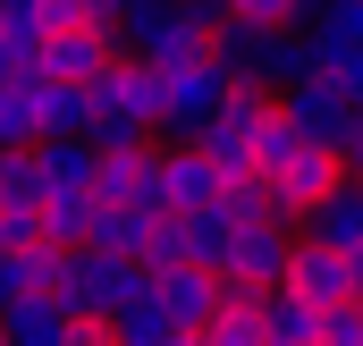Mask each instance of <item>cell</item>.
Wrapping results in <instances>:
<instances>
[{
    "instance_id": "1",
    "label": "cell",
    "mask_w": 363,
    "mask_h": 346,
    "mask_svg": "<svg viewBox=\"0 0 363 346\" xmlns=\"http://www.w3.org/2000/svg\"><path fill=\"white\" fill-rule=\"evenodd\" d=\"M110 26H118V51H135L144 68H178V60H203V51H211V17H194L186 0L127 9V17H110Z\"/></svg>"
},
{
    "instance_id": "2",
    "label": "cell",
    "mask_w": 363,
    "mask_h": 346,
    "mask_svg": "<svg viewBox=\"0 0 363 346\" xmlns=\"http://www.w3.org/2000/svg\"><path fill=\"white\" fill-rule=\"evenodd\" d=\"M0 338L9 346H101L110 321H101V313H68L51 287H26V296L0 304Z\"/></svg>"
},
{
    "instance_id": "3",
    "label": "cell",
    "mask_w": 363,
    "mask_h": 346,
    "mask_svg": "<svg viewBox=\"0 0 363 346\" xmlns=\"http://www.w3.org/2000/svg\"><path fill=\"white\" fill-rule=\"evenodd\" d=\"M220 93H228V68H220L211 51H203V60H178V68H161V127H152V135L194 144L203 118L220 110Z\"/></svg>"
},
{
    "instance_id": "4",
    "label": "cell",
    "mask_w": 363,
    "mask_h": 346,
    "mask_svg": "<svg viewBox=\"0 0 363 346\" xmlns=\"http://www.w3.org/2000/svg\"><path fill=\"white\" fill-rule=\"evenodd\" d=\"M338 177H347V169H338V152L304 135V144H296L279 169H262V186H271V211H279V220H287V228H304V211H313V203H321Z\"/></svg>"
},
{
    "instance_id": "5",
    "label": "cell",
    "mask_w": 363,
    "mask_h": 346,
    "mask_svg": "<svg viewBox=\"0 0 363 346\" xmlns=\"http://www.w3.org/2000/svg\"><path fill=\"white\" fill-rule=\"evenodd\" d=\"M271 101L287 110V118H296V135H313V144H330V152L355 135V118H363V110H355V101H347L338 85H330L321 68H304V77H296V85H279Z\"/></svg>"
},
{
    "instance_id": "6",
    "label": "cell",
    "mask_w": 363,
    "mask_h": 346,
    "mask_svg": "<svg viewBox=\"0 0 363 346\" xmlns=\"http://www.w3.org/2000/svg\"><path fill=\"white\" fill-rule=\"evenodd\" d=\"M101 60H118V26H110V17H85V26H60V34H43L26 77H60V85H85Z\"/></svg>"
},
{
    "instance_id": "7",
    "label": "cell",
    "mask_w": 363,
    "mask_h": 346,
    "mask_svg": "<svg viewBox=\"0 0 363 346\" xmlns=\"http://www.w3.org/2000/svg\"><path fill=\"white\" fill-rule=\"evenodd\" d=\"M287 245H296V228H287L279 211H254V220H237V237H228V254H220V279L271 287L279 270H287Z\"/></svg>"
},
{
    "instance_id": "8",
    "label": "cell",
    "mask_w": 363,
    "mask_h": 346,
    "mask_svg": "<svg viewBox=\"0 0 363 346\" xmlns=\"http://www.w3.org/2000/svg\"><path fill=\"white\" fill-rule=\"evenodd\" d=\"M152 161H161V144H152V135H127V144H93V194H101V203H152V211H161Z\"/></svg>"
},
{
    "instance_id": "9",
    "label": "cell",
    "mask_w": 363,
    "mask_h": 346,
    "mask_svg": "<svg viewBox=\"0 0 363 346\" xmlns=\"http://www.w3.org/2000/svg\"><path fill=\"white\" fill-rule=\"evenodd\" d=\"M144 279H152V296H161L178 338H194L211 321V304H220V270H203V262H169V270H144Z\"/></svg>"
},
{
    "instance_id": "10",
    "label": "cell",
    "mask_w": 363,
    "mask_h": 346,
    "mask_svg": "<svg viewBox=\"0 0 363 346\" xmlns=\"http://www.w3.org/2000/svg\"><path fill=\"white\" fill-rule=\"evenodd\" d=\"M296 237H321V245H338V254H363V177H338V186L304 211Z\"/></svg>"
},
{
    "instance_id": "11",
    "label": "cell",
    "mask_w": 363,
    "mask_h": 346,
    "mask_svg": "<svg viewBox=\"0 0 363 346\" xmlns=\"http://www.w3.org/2000/svg\"><path fill=\"white\" fill-rule=\"evenodd\" d=\"M110 338H118V346H178V330H169V313H161V296H152L144 270H135L127 296L110 304Z\"/></svg>"
},
{
    "instance_id": "12",
    "label": "cell",
    "mask_w": 363,
    "mask_h": 346,
    "mask_svg": "<svg viewBox=\"0 0 363 346\" xmlns=\"http://www.w3.org/2000/svg\"><path fill=\"white\" fill-rule=\"evenodd\" d=\"M93 186H43L34 194V237L43 245H85V228H93Z\"/></svg>"
},
{
    "instance_id": "13",
    "label": "cell",
    "mask_w": 363,
    "mask_h": 346,
    "mask_svg": "<svg viewBox=\"0 0 363 346\" xmlns=\"http://www.w3.org/2000/svg\"><path fill=\"white\" fill-rule=\"evenodd\" d=\"M152 203H93V228H85V245H101V254H127V262H144V245H152Z\"/></svg>"
},
{
    "instance_id": "14",
    "label": "cell",
    "mask_w": 363,
    "mask_h": 346,
    "mask_svg": "<svg viewBox=\"0 0 363 346\" xmlns=\"http://www.w3.org/2000/svg\"><path fill=\"white\" fill-rule=\"evenodd\" d=\"M304 51H313V68L363 51V0H321V9L304 17Z\"/></svg>"
},
{
    "instance_id": "15",
    "label": "cell",
    "mask_w": 363,
    "mask_h": 346,
    "mask_svg": "<svg viewBox=\"0 0 363 346\" xmlns=\"http://www.w3.org/2000/svg\"><path fill=\"white\" fill-rule=\"evenodd\" d=\"M313 330H321V304H304L296 287H262V346H313Z\"/></svg>"
},
{
    "instance_id": "16",
    "label": "cell",
    "mask_w": 363,
    "mask_h": 346,
    "mask_svg": "<svg viewBox=\"0 0 363 346\" xmlns=\"http://www.w3.org/2000/svg\"><path fill=\"white\" fill-rule=\"evenodd\" d=\"M304 68H313V51H304V26H271V34H262V60H254V85H296V77H304Z\"/></svg>"
},
{
    "instance_id": "17",
    "label": "cell",
    "mask_w": 363,
    "mask_h": 346,
    "mask_svg": "<svg viewBox=\"0 0 363 346\" xmlns=\"http://www.w3.org/2000/svg\"><path fill=\"white\" fill-rule=\"evenodd\" d=\"M34 118H43V135H85V85L34 77Z\"/></svg>"
},
{
    "instance_id": "18",
    "label": "cell",
    "mask_w": 363,
    "mask_h": 346,
    "mask_svg": "<svg viewBox=\"0 0 363 346\" xmlns=\"http://www.w3.org/2000/svg\"><path fill=\"white\" fill-rule=\"evenodd\" d=\"M43 118H34V77H0V144H34Z\"/></svg>"
},
{
    "instance_id": "19",
    "label": "cell",
    "mask_w": 363,
    "mask_h": 346,
    "mask_svg": "<svg viewBox=\"0 0 363 346\" xmlns=\"http://www.w3.org/2000/svg\"><path fill=\"white\" fill-rule=\"evenodd\" d=\"M34 43H43L34 26H17V17H0V77H26V68H34Z\"/></svg>"
},
{
    "instance_id": "20",
    "label": "cell",
    "mask_w": 363,
    "mask_h": 346,
    "mask_svg": "<svg viewBox=\"0 0 363 346\" xmlns=\"http://www.w3.org/2000/svg\"><path fill=\"white\" fill-rule=\"evenodd\" d=\"M220 17H254V26H304V9H296V0H228Z\"/></svg>"
},
{
    "instance_id": "21",
    "label": "cell",
    "mask_w": 363,
    "mask_h": 346,
    "mask_svg": "<svg viewBox=\"0 0 363 346\" xmlns=\"http://www.w3.org/2000/svg\"><path fill=\"white\" fill-rule=\"evenodd\" d=\"M321 77H330V85H338V93H347V101L363 110V51H347V60H330Z\"/></svg>"
},
{
    "instance_id": "22",
    "label": "cell",
    "mask_w": 363,
    "mask_h": 346,
    "mask_svg": "<svg viewBox=\"0 0 363 346\" xmlns=\"http://www.w3.org/2000/svg\"><path fill=\"white\" fill-rule=\"evenodd\" d=\"M127 9H152V0H93V17H127Z\"/></svg>"
}]
</instances>
